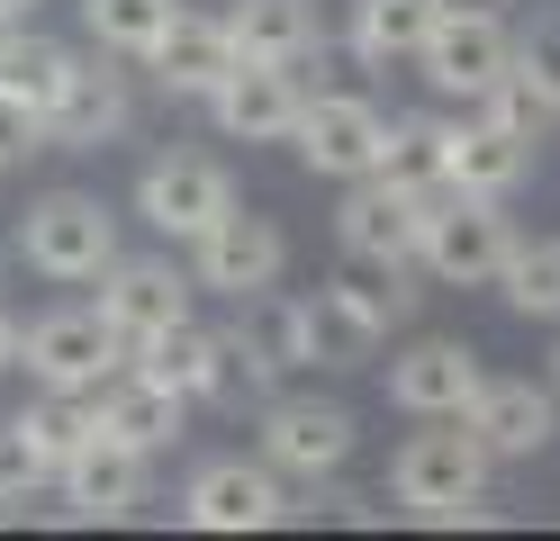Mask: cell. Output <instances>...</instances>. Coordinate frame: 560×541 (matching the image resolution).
Listing matches in <instances>:
<instances>
[{
    "instance_id": "obj_38",
    "label": "cell",
    "mask_w": 560,
    "mask_h": 541,
    "mask_svg": "<svg viewBox=\"0 0 560 541\" xmlns=\"http://www.w3.org/2000/svg\"><path fill=\"white\" fill-rule=\"evenodd\" d=\"M443 10H498V0H443Z\"/></svg>"
},
{
    "instance_id": "obj_37",
    "label": "cell",
    "mask_w": 560,
    "mask_h": 541,
    "mask_svg": "<svg viewBox=\"0 0 560 541\" xmlns=\"http://www.w3.org/2000/svg\"><path fill=\"white\" fill-rule=\"evenodd\" d=\"M542 379H551V388H560V343H551V361H542Z\"/></svg>"
},
{
    "instance_id": "obj_19",
    "label": "cell",
    "mask_w": 560,
    "mask_h": 541,
    "mask_svg": "<svg viewBox=\"0 0 560 541\" xmlns=\"http://www.w3.org/2000/svg\"><path fill=\"white\" fill-rule=\"evenodd\" d=\"M235 63H244V55H235L226 10H182V19L163 27V46L145 55V72H154V91H163V99H208Z\"/></svg>"
},
{
    "instance_id": "obj_16",
    "label": "cell",
    "mask_w": 560,
    "mask_h": 541,
    "mask_svg": "<svg viewBox=\"0 0 560 541\" xmlns=\"http://www.w3.org/2000/svg\"><path fill=\"white\" fill-rule=\"evenodd\" d=\"M380 136H389V118L362 99V91H307V118H299V163L317 180H371L380 172Z\"/></svg>"
},
{
    "instance_id": "obj_8",
    "label": "cell",
    "mask_w": 560,
    "mask_h": 541,
    "mask_svg": "<svg viewBox=\"0 0 560 541\" xmlns=\"http://www.w3.org/2000/svg\"><path fill=\"white\" fill-rule=\"evenodd\" d=\"M182 524L190 532H271L290 524V479L254 451H226V460H199L190 487H182Z\"/></svg>"
},
{
    "instance_id": "obj_33",
    "label": "cell",
    "mask_w": 560,
    "mask_h": 541,
    "mask_svg": "<svg viewBox=\"0 0 560 541\" xmlns=\"http://www.w3.org/2000/svg\"><path fill=\"white\" fill-rule=\"evenodd\" d=\"M27 154H55V144H46V108L0 82V172H19Z\"/></svg>"
},
{
    "instance_id": "obj_35",
    "label": "cell",
    "mask_w": 560,
    "mask_h": 541,
    "mask_svg": "<svg viewBox=\"0 0 560 541\" xmlns=\"http://www.w3.org/2000/svg\"><path fill=\"white\" fill-rule=\"evenodd\" d=\"M0 371H19V316L0 307Z\"/></svg>"
},
{
    "instance_id": "obj_7",
    "label": "cell",
    "mask_w": 560,
    "mask_h": 541,
    "mask_svg": "<svg viewBox=\"0 0 560 541\" xmlns=\"http://www.w3.org/2000/svg\"><path fill=\"white\" fill-rule=\"evenodd\" d=\"M226 208H235V172H226L218 154H190V144H172V154H154L145 172H136V216H145L163 244L208 235Z\"/></svg>"
},
{
    "instance_id": "obj_6",
    "label": "cell",
    "mask_w": 560,
    "mask_h": 541,
    "mask_svg": "<svg viewBox=\"0 0 560 541\" xmlns=\"http://www.w3.org/2000/svg\"><path fill=\"white\" fill-rule=\"evenodd\" d=\"M443 199V190H434ZM434 199H416L398 190V180H343V208H335V244H343V262H362V271H407V262H425V208Z\"/></svg>"
},
{
    "instance_id": "obj_24",
    "label": "cell",
    "mask_w": 560,
    "mask_h": 541,
    "mask_svg": "<svg viewBox=\"0 0 560 541\" xmlns=\"http://www.w3.org/2000/svg\"><path fill=\"white\" fill-rule=\"evenodd\" d=\"M235 334L254 343L280 379L317 361V325H307V298H290L280 280H271V289H254V298H235Z\"/></svg>"
},
{
    "instance_id": "obj_36",
    "label": "cell",
    "mask_w": 560,
    "mask_h": 541,
    "mask_svg": "<svg viewBox=\"0 0 560 541\" xmlns=\"http://www.w3.org/2000/svg\"><path fill=\"white\" fill-rule=\"evenodd\" d=\"M19 19H37V0H0V27H19Z\"/></svg>"
},
{
    "instance_id": "obj_31",
    "label": "cell",
    "mask_w": 560,
    "mask_h": 541,
    "mask_svg": "<svg viewBox=\"0 0 560 541\" xmlns=\"http://www.w3.org/2000/svg\"><path fill=\"white\" fill-rule=\"evenodd\" d=\"M470 108H488V118H498L506 136H524V144H551L560 136V91H542L534 72H506V82L488 99H470Z\"/></svg>"
},
{
    "instance_id": "obj_14",
    "label": "cell",
    "mask_w": 560,
    "mask_h": 541,
    "mask_svg": "<svg viewBox=\"0 0 560 541\" xmlns=\"http://www.w3.org/2000/svg\"><path fill=\"white\" fill-rule=\"evenodd\" d=\"M145 479H154V451H136L127 433H91V443L55 469L63 524H127L136 505H145Z\"/></svg>"
},
{
    "instance_id": "obj_29",
    "label": "cell",
    "mask_w": 560,
    "mask_h": 541,
    "mask_svg": "<svg viewBox=\"0 0 560 541\" xmlns=\"http://www.w3.org/2000/svg\"><path fill=\"white\" fill-rule=\"evenodd\" d=\"M218 334H226V325H199V316H182L172 334H154L136 361H145L154 379H172V388H182L190 407H199V397H208V371H218Z\"/></svg>"
},
{
    "instance_id": "obj_10",
    "label": "cell",
    "mask_w": 560,
    "mask_h": 541,
    "mask_svg": "<svg viewBox=\"0 0 560 541\" xmlns=\"http://www.w3.org/2000/svg\"><path fill=\"white\" fill-rule=\"evenodd\" d=\"M353 407H335V397H271L254 415V451L280 469V479H335L343 460H353Z\"/></svg>"
},
{
    "instance_id": "obj_39",
    "label": "cell",
    "mask_w": 560,
    "mask_h": 541,
    "mask_svg": "<svg viewBox=\"0 0 560 541\" xmlns=\"http://www.w3.org/2000/svg\"><path fill=\"white\" fill-rule=\"evenodd\" d=\"M10 252H19V244H0V271H10Z\"/></svg>"
},
{
    "instance_id": "obj_13",
    "label": "cell",
    "mask_w": 560,
    "mask_h": 541,
    "mask_svg": "<svg viewBox=\"0 0 560 541\" xmlns=\"http://www.w3.org/2000/svg\"><path fill=\"white\" fill-rule=\"evenodd\" d=\"M190 298H199L190 262H163V252H136V262H127V252H118V262L100 271V298L91 307L127 334V352H145L154 334H172V325L190 316Z\"/></svg>"
},
{
    "instance_id": "obj_4",
    "label": "cell",
    "mask_w": 560,
    "mask_h": 541,
    "mask_svg": "<svg viewBox=\"0 0 560 541\" xmlns=\"http://www.w3.org/2000/svg\"><path fill=\"white\" fill-rule=\"evenodd\" d=\"M515 216L506 199H470V190H443L425 208V271L443 289H498V271L515 262Z\"/></svg>"
},
{
    "instance_id": "obj_18",
    "label": "cell",
    "mask_w": 560,
    "mask_h": 541,
    "mask_svg": "<svg viewBox=\"0 0 560 541\" xmlns=\"http://www.w3.org/2000/svg\"><path fill=\"white\" fill-rule=\"evenodd\" d=\"M542 144L506 136L488 108H470V118H443V190H470V199H515L524 172H534Z\"/></svg>"
},
{
    "instance_id": "obj_3",
    "label": "cell",
    "mask_w": 560,
    "mask_h": 541,
    "mask_svg": "<svg viewBox=\"0 0 560 541\" xmlns=\"http://www.w3.org/2000/svg\"><path fill=\"white\" fill-rule=\"evenodd\" d=\"M416 316L407 271H371V280H326L307 298V325H317V371H371L389 334Z\"/></svg>"
},
{
    "instance_id": "obj_32",
    "label": "cell",
    "mask_w": 560,
    "mask_h": 541,
    "mask_svg": "<svg viewBox=\"0 0 560 541\" xmlns=\"http://www.w3.org/2000/svg\"><path fill=\"white\" fill-rule=\"evenodd\" d=\"M37 487H55V460H46L37 443H27L19 424H0V524H19Z\"/></svg>"
},
{
    "instance_id": "obj_25",
    "label": "cell",
    "mask_w": 560,
    "mask_h": 541,
    "mask_svg": "<svg viewBox=\"0 0 560 541\" xmlns=\"http://www.w3.org/2000/svg\"><path fill=\"white\" fill-rule=\"evenodd\" d=\"M10 424H19L27 443H37V451L63 469V460H73V451L91 443V433H100V397H91V388H37V397H27V407H19Z\"/></svg>"
},
{
    "instance_id": "obj_20",
    "label": "cell",
    "mask_w": 560,
    "mask_h": 541,
    "mask_svg": "<svg viewBox=\"0 0 560 541\" xmlns=\"http://www.w3.org/2000/svg\"><path fill=\"white\" fill-rule=\"evenodd\" d=\"M470 433L498 460H534V451L560 443V388L551 379L534 388V379H498V371H488V388L470 397Z\"/></svg>"
},
{
    "instance_id": "obj_12",
    "label": "cell",
    "mask_w": 560,
    "mask_h": 541,
    "mask_svg": "<svg viewBox=\"0 0 560 541\" xmlns=\"http://www.w3.org/2000/svg\"><path fill=\"white\" fill-rule=\"evenodd\" d=\"M182 252H190V280L208 289V298H254V289H271L280 271H290V235H280L262 208H226L218 226L190 235Z\"/></svg>"
},
{
    "instance_id": "obj_28",
    "label": "cell",
    "mask_w": 560,
    "mask_h": 541,
    "mask_svg": "<svg viewBox=\"0 0 560 541\" xmlns=\"http://www.w3.org/2000/svg\"><path fill=\"white\" fill-rule=\"evenodd\" d=\"M271 397H280V371L226 325V334H218V371H208V397H199V407H218V415H262Z\"/></svg>"
},
{
    "instance_id": "obj_21",
    "label": "cell",
    "mask_w": 560,
    "mask_h": 541,
    "mask_svg": "<svg viewBox=\"0 0 560 541\" xmlns=\"http://www.w3.org/2000/svg\"><path fill=\"white\" fill-rule=\"evenodd\" d=\"M91 397H100V433H127L136 451H172V443H182V415H190V397L172 388V379H154L145 361L109 371Z\"/></svg>"
},
{
    "instance_id": "obj_1",
    "label": "cell",
    "mask_w": 560,
    "mask_h": 541,
    "mask_svg": "<svg viewBox=\"0 0 560 541\" xmlns=\"http://www.w3.org/2000/svg\"><path fill=\"white\" fill-rule=\"evenodd\" d=\"M19 262L37 271V280H55V289H82V280H100L118 262V208L100 199V190H46V199H27V216H19Z\"/></svg>"
},
{
    "instance_id": "obj_27",
    "label": "cell",
    "mask_w": 560,
    "mask_h": 541,
    "mask_svg": "<svg viewBox=\"0 0 560 541\" xmlns=\"http://www.w3.org/2000/svg\"><path fill=\"white\" fill-rule=\"evenodd\" d=\"M380 180H398V190L434 199V190H443V118H425V108L389 118V136H380Z\"/></svg>"
},
{
    "instance_id": "obj_22",
    "label": "cell",
    "mask_w": 560,
    "mask_h": 541,
    "mask_svg": "<svg viewBox=\"0 0 560 541\" xmlns=\"http://www.w3.org/2000/svg\"><path fill=\"white\" fill-rule=\"evenodd\" d=\"M226 27H235V55L254 63H299L326 46L317 0H226Z\"/></svg>"
},
{
    "instance_id": "obj_23",
    "label": "cell",
    "mask_w": 560,
    "mask_h": 541,
    "mask_svg": "<svg viewBox=\"0 0 560 541\" xmlns=\"http://www.w3.org/2000/svg\"><path fill=\"white\" fill-rule=\"evenodd\" d=\"M434 19H443V0H353V27H343V46H353V63L389 72V63H416V55H425Z\"/></svg>"
},
{
    "instance_id": "obj_5",
    "label": "cell",
    "mask_w": 560,
    "mask_h": 541,
    "mask_svg": "<svg viewBox=\"0 0 560 541\" xmlns=\"http://www.w3.org/2000/svg\"><path fill=\"white\" fill-rule=\"evenodd\" d=\"M127 334L100 307H55V316H27L19 325V371L37 388H100L109 371H127Z\"/></svg>"
},
{
    "instance_id": "obj_34",
    "label": "cell",
    "mask_w": 560,
    "mask_h": 541,
    "mask_svg": "<svg viewBox=\"0 0 560 541\" xmlns=\"http://www.w3.org/2000/svg\"><path fill=\"white\" fill-rule=\"evenodd\" d=\"M515 72H534L542 91H560V0L515 27Z\"/></svg>"
},
{
    "instance_id": "obj_30",
    "label": "cell",
    "mask_w": 560,
    "mask_h": 541,
    "mask_svg": "<svg viewBox=\"0 0 560 541\" xmlns=\"http://www.w3.org/2000/svg\"><path fill=\"white\" fill-rule=\"evenodd\" d=\"M498 298H506L515 316H534V325H560V235L515 244V262L498 271Z\"/></svg>"
},
{
    "instance_id": "obj_17",
    "label": "cell",
    "mask_w": 560,
    "mask_h": 541,
    "mask_svg": "<svg viewBox=\"0 0 560 541\" xmlns=\"http://www.w3.org/2000/svg\"><path fill=\"white\" fill-rule=\"evenodd\" d=\"M488 388V361L462 343V334H425V343H407L389 352V407L398 415H470V397Z\"/></svg>"
},
{
    "instance_id": "obj_2",
    "label": "cell",
    "mask_w": 560,
    "mask_h": 541,
    "mask_svg": "<svg viewBox=\"0 0 560 541\" xmlns=\"http://www.w3.org/2000/svg\"><path fill=\"white\" fill-rule=\"evenodd\" d=\"M488 469H498V451L470 433V415H425V433H407V443L389 451V496L425 524V515H443V505L488 496Z\"/></svg>"
},
{
    "instance_id": "obj_15",
    "label": "cell",
    "mask_w": 560,
    "mask_h": 541,
    "mask_svg": "<svg viewBox=\"0 0 560 541\" xmlns=\"http://www.w3.org/2000/svg\"><path fill=\"white\" fill-rule=\"evenodd\" d=\"M208 118H218L226 144H290L299 118H307V82L299 63H254L244 55L218 91H208Z\"/></svg>"
},
{
    "instance_id": "obj_26",
    "label": "cell",
    "mask_w": 560,
    "mask_h": 541,
    "mask_svg": "<svg viewBox=\"0 0 560 541\" xmlns=\"http://www.w3.org/2000/svg\"><path fill=\"white\" fill-rule=\"evenodd\" d=\"M172 19H182V0H82V36L109 46V55H127V63H145Z\"/></svg>"
},
{
    "instance_id": "obj_9",
    "label": "cell",
    "mask_w": 560,
    "mask_h": 541,
    "mask_svg": "<svg viewBox=\"0 0 560 541\" xmlns=\"http://www.w3.org/2000/svg\"><path fill=\"white\" fill-rule=\"evenodd\" d=\"M136 127V82H127V55H73L63 72V91L46 99V144L55 154H100V144H118Z\"/></svg>"
},
{
    "instance_id": "obj_11",
    "label": "cell",
    "mask_w": 560,
    "mask_h": 541,
    "mask_svg": "<svg viewBox=\"0 0 560 541\" xmlns=\"http://www.w3.org/2000/svg\"><path fill=\"white\" fill-rule=\"evenodd\" d=\"M416 72L443 91V99H488L515 72V19L506 10H443Z\"/></svg>"
}]
</instances>
